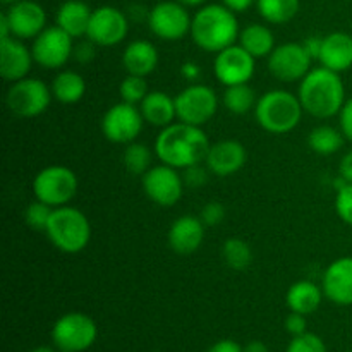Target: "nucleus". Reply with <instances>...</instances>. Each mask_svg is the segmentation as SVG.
Returning <instances> with one entry per match:
<instances>
[{
    "label": "nucleus",
    "mask_w": 352,
    "mask_h": 352,
    "mask_svg": "<svg viewBox=\"0 0 352 352\" xmlns=\"http://www.w3.org/2000/svg\"><path fill=\"white\" fill-rule=\"evenodd\" d=\"M210 146L212 144L201 127L179 120L160 131L155 141V155L162 164L184 170L205 162Z\"/></svg>",
    "instance_id": "f257e3e1"
},
{
    "label": "nucleus",
    "mask_w": 352,
    "mask_h": 352,
    "mask_svg": "<svg viewBox=\"0 0 352 352\" xmlns=\"http://www.w3.org/2000/svg\"><path fill=\"white\" fill-rule=\"evenodd\" d=\"M299 100L309 116L316 119H330L339 116L346 103V86L339 72L327 67H316L306 74L299 85Z\"/></svg>",
    "instance_id": "f03ea898"
},
{
    "label": "nucleus",
    "mask_w": 352,
    "mask_h": 352,
    "mask_svg": "<svg viewBox=\"0 0 352 352\" xmlns=\"http://www.w3.org/2000/svg\"><path fill=\"white\" fill-rule=\"evenodd\" d=\"M236 12L223 3H205L192 16L191 36L201 50L219 54L239 40Z\"/></svg>",
    "instance_id": "7ed1b4c3"
},
{
    "label": "nucleus",
    "mask_w": 352,
    "mask_h": 352,
    "mask_svg": "<svg viewBox=\"0 0 352 352\" xmlns=\"http://www.w3.org/2000/svg\"><path fill=\"white\" fill-rule=\"evenodd\" d=\"M302 105L298 95L287 89H270L254 107V117L261 129L272 134H287L299 126Z\"/></svg>",
    "instance_id": "20e7f679"
},
{
    "label": "nucleus",
    "mask_w": 352,
    "mask_h": 352,
    "mask_svg": "<svg viewBox=\"0 0 352 352\" xmlns=\"http://www.w3.org/2000/svg\"><path fill=\"white\" fill-rule=\"evenodd\" d=\"M48 241L58 251L67 254L81 253L91 239V226L81 210L74 206H58L52 212L45 229Z\"/></svg>",
    "instance_id": "39448f33"
},
{
    "label": "nucleus",
    "mask_w": 352,
    "mask_h": 352,
    "mask_svg": "<svg viewBox=\"0 0 352 352\" xmlns=\"http://www.w3.org/2000/svg\"><path fill=\"white\" fill-rule=\"evenodd\" d=\"M34 198L47 203L52 208L65 206L78 192V175L64 165H50L34 175Z\"/></svg>",
    "instance_id": "423d86ee"
},
{
    "label": "nucleus",
    "mask_w": 352,
    "mask_h": 352,
    "mask_svg": "<svg viewBox=\"0 0 352 352\" xmlns=\"http://www.w3.org/2000/svg\"><path fill=\"white\" fill-rule=\"evenodd\" d=\"M98 329L85 313L72 311L60 316L52 329V340L62 352H82L95 344Z\"/></svg>",
    "instance_id": "0eeeda50"
},
{
    "label": "nucleus",
    "mask_w": 352,
    "mask_h": 352,
    "mask_svg": "<svg viewBox=\"0 0 352 352\" xmlns=\"http://www.w3.org/2000/svg\"><path fill=\"white\" fill-rule=\"evenodd\" d=\"M52 96V88H48L41 79L24 78L12 82L7 91L6 103L14 116L30 119L47 112Z\"/></svg>",
    "instance_id": "6e6552de"
},
{
    "label": "nucleus",
    "mask_w": 352,
    "mask_h": 352,
    "mask_svg": "<svg viewBox=\"0 0 352 352\" xmlns=\"http://www.w3.org/2000/svg\"><path fill=\"white\" fill-rule=\"evenodd\" d=\"M177 119L189 126H205L213 119L219 109V96L215 89L206 85L188 86L175 96Z\"/></svg>",
    "instance_id": "1a4fd4ad"
},
{
    "label": "nucleus",
    "mask_w": 352,
    "mask_h": 352,
    "mask_svg": "<svg viewBox=\"0 0 352 352\" xmlns=\"http://www.w3.org/2000/svg\"><path fill=\"white\" fill-rule=\"evenodd\" d=\"M192 17L188 7L177 0H164L151 7L148 12V26L151 33L165 41L182 40L191 33Z\"/></svg>",
    "instance_id": "9d476101"
},
{
    "label": "nucleus",
    "mask_w": 352,
    "mask_h": 352,
    "mask_svg": "<svg viewBox=\"0 0 352 352\" xmlns=\"http://www.w3.org/2000/svg\"><path fill=\"white\" fill-rule=\"evenodd\" d=\"M143 124L144 119L140 107L119 102L103 113L102 133L112 143L129 144L140 136Z\"/></svg>",
    "instance_id": "9b49d317"
},
{
    "label": "nucleus",
    "mask_w": 352,
    "mask_h": 352,
    "mask_svg": "<svg viewBox=\"0 0 352 352\" xmlns=\"http://www.w3.org/2000/svg\"><path fill=\"white\" fill-rule=\"evenodd\" d=\"M74 38L65 33L62 28L48 26L33 40V58L43 69L64 67L74 52Z\"/></svg>",
    "instance_id": "f8f14e48"
},
{
    "label": "nucleus",
    "mask_w": 352,
    "mask_h": 352,
    "mask_svg": "<svg viewBox=\"0 0 352 352\" xmlns=\"http://www.w3.org/2000/svg\"><path fill=\"white\" fill-rule=\"evenodd\" d=\"M313 58L306 52L302 43H284L275 47L268 55V71L275 79L282 82L302 81L311 71Z\"/></svg>",
    "instance_id": "ddd939ff"
},
{
    "label": "nucleus",
    "mask_w": 352,
    "mask_h": 352,
    "mask_svg": "<svg viewBox=\"0 0 352 352\" xmlns=\"http://www.w3.org/2000/svg\"><path fill=\"white\" fill-rule=\"evenodd\" d=\"M129 33V19L120 9L102 6L93 9L86 38L98 47H116L122 43Z\"/></svg>",
    "instance_id": "4468645a"
},
{
    "label": "nucleus",
    "mask_w": 352,
    "mask_h": 352,
    "mask_svg": "<svg viewBox=\"0 0 352 352\" xmlns=\"http://www.w3.org/2000/svg\"><path fill=\"white\" fill-rule=\"evenodd\" d=\"M254 69H256V58L241 45H230L223 48L213 60V74L226 88L250 82L254 76Z\"/></svg>",
    "instance_id": "2eb2a0df"
},
{
    "label": "nucleus",
    "mask_w": 352,
    "mask_h": 352,
    "mask_svg": "<svg viewBox=\"0 0 352 352\" xmlns=\"http://www.w3.org/2000/svg\"><path fill=\"white\" fill-rule=\"evenodd\" d=\"M143 191L158 206H174L184 192V181L177 168L167 164L153 165L143 175Z\"/></svg>",
    "instance_id": "dca6fc26"
},
{
    "label": "nucleus",
    "mask_w": 352,
    "mask_h": 352,
    "mask_svg": "<svg viewBox=\"0 0 352 352\" xmlns=\"http://www.w3.org/2000/svg\"><path fill=\"white\" fill-rule=\"evenodd\" d=\"M10 33L19 40H34L47 28V12L34 0H19L6 10Z\"/></svg>",
    "instance_id": "f3484780"
},
{
    "label": "nucleus",
    "mask_w": 352,
    "mask_h": 352,
    "mask_svg": "<svg viewBox=\"0 0 352 352\" xmlns=\"http://www.w3.org/2000/svg\"><path fill=\"white\" fill-rule=\"evenodd\" d=\"M33 52L19 38L0 40V74L6 81L16 82L28 78L33 65Z\"/></svg>",
    "instance_id": "a211bd4d"
},
{
    "label": "nucleus",
    "mask_w": 352,
    "mask_h": 352,
    "mask_svg": "<svg viewBox=\"0 0 352 352\" xmlns=\"http://www.w3.org/2000/svg\"><path fill=\"white\" fill-rule=\"evenodd\" d=\"M322 289L325 298L336 305H352V256L337 258L327 267Z\"/></svg>",
    "instance_id": "6ab92c4d"
},
{
    "label": "nucleus",
    "mask_w": 352,
    "mask_h": 352,
    "mask_svg": "<svg viewBox=\"0 0 352 352\" xmlns=\"http://www.w3.org/2000/svg\"><path fill=\"white\" fill-rule=\"evenodd\" d=\"M246 148L236 140H223L212 144L206 155V167L219 177H229L236 174L246 164Z\"/></svg>",
    "instance_id": "aec40b11"
},
{
    "label": "nucleus",
    "mask_w": 352,
    "mask_h": 352,
    "mask_svg": "<svg viewBox=\"0 0 352 352\" xmlns=\"http://www.w3.org/2000/svg\"><path fill=\"white\" fill-rule=\"evenodd\" d=\"M205 227L199 217H179L168 229V246L177 254L195 253L205 239Z\"/></svg>",
    "instance_id": "412c9836"
},
{
    "label": "nucleus",
    "mask_w": 352,
    "mask_h": 352,
    "mask_svg": "<svg viewBox=\"0 0 352 352\" xmlns=\"http://www.w3.org/2000/svg\"><path fill=\"white\" fill-rule=\"evenodd\" d=\"M318 62L322 67L333 72L349 71L352 67V36L344 31H336L323 36Z\"/></svg>",
    "instance_id": "4be33fe9"
},
{
    "label": "nucleus",
    "mask_w": 352,
    "mask_h": 352,
    "mask_svg": "<svg viewBox=\"0 0 352 352\" xmlns=\"http://www.w3.org/2000/svg\"><path fill=\"white\" fill-rule=\"evenodd\" d=\"M122 65L127 74L146 78L158 65L157 47L148 40L131 41L122 54Z\"/></svg>",
    "instance_id": "5701e85b"
},
{
    "label": "nucleus",
    "mask_w": 352,
    "mask_h": 352,
    "mask_svg": "<svg viewBox=\"0 0 352 352\" xmlns=\"http://www.w3.org/2000/svg\"><path fill=\"white\" fill-rule=\"evenodd\" d=\"M93 9L82 0H65L57 10L55 23L72 38H82L88 33Z\"/></svg>",
    "instance_id": "b1692460"
},
{
    "label": "nucleus",
    "mask_w": 352,
    "mask_h": 352,
    "mask_svg": "<svg viewBox=\"0 0 352 352\" xmlns=\"http://www.w3.org/2000/svg\"><path fill=\"white\" fill-rule=\"evenodd\" d=\"M144 122L155 127H167L174 124L177 119V109H175V98L168 96L164 91H150L140 105Z\"/></svg>",
    "instance_id": "393cba45"
},
{
    "label": "nucleus",
    "mask_w": 352,
    "mask_h": 352,
    "mask_svg": "<svg viewBox=\"0 0 352 352\" xmlns=\"http://www.w3.org/2000/svg\"><path fill=\"white\" fill-rule=\"evenodd\" d=\"M323 289L311 280H298L289 287L285 302L289 309L301 315H311L320 308L323 301Z\"/></svg>",
    "instance_id": "a878e982"
},
{
    "label": "nucleus",
    "mask_w": 352,
    "mask_h": 352,
    "mask_svg": "<svg viewBox=\"0 0 352 352\" xmlns=\"http://www.w3.org/2000/svg\"><path fill=\"white\" fill-rule=\"evenodd\" d=\"M239 45L250 52L254 58L268 57L275 50V36L265 24L253 23L241 30Z\"/></svg>",
    "instance_id": "bb28decb"
},
{
    "label": "nucleus",
    "mask_w": 352,
    "mask_h": 352,
    "mask_svg": "<svg viewBox=\"0 0 352 352\" xmlns=\"http://www.w3.org/2000/svg\"><path fill=\"white\" fill-rule=\"evenodd\" d=\"M52 95L65 105L78 103L86 93V82L76 71H62L52 81Z\"/></svg>",
    "instance_id": "cd10ccee"
},
{
    "label": "nucleus",
    "mask_w": 352,
    "mask_h": 352,
    "mask_svg": "<svg viewBox=\"0 0 352 352\" xmlns=\"http://www.w3.org/2000/svg\"><path fill=\"white\" fill-rule=\"evenodd\" d=\"M344 133L340 127L332 126H318L309 133L308 144L315 153L318 155H333L344 146Z\"/></svg>",
    "instance_id": "c85d7f7f"
},
{
    "label": "nucleus",
    "mask_w": 352,
    "mask_h": 352,
    "mask_svg": "<svg viewBox=\"0 0 352 352\" xmlns=\"http://www.w3.org/2000/svg\"><path fill=\"white\" fill-rule=\"evenodd\" d=\"M258 14L270 24H285L299 12V0H256Z\"/></svg>",
    "instance_id": "c756f323"
},
{
    "label": "nucleus",
    "mask_w": 352,
    "mask_h": 352,
    "mask_svg": "<svg viewBox=\"0 0 352 352\" xmlns=\"http://www.w3.org/2000/svg\"><path fill=\"white\" fill-rule=\"evenodd\" d=\"M222 100L223 107L230 113H236V116H244L250 110H254V107L258 103L256 93H254V89L248 82H244V85L227 86Z\"/></svg>",
    "instance_id": "7c9ffc66"
},
{
    "label": "nucleus",
    "mask_w": 352,
    "mask_h": 352,
    "mask_svg": "<svg viewBox=\"0 0 352 352\" xmlns=\"http://www.w3.org/2000/svg\"><path fill=\"white\" fill-rule=\"evenodd\" d=\"M222 256L226 260L227 267L232 268L236 272L246 270L253 261V251H251L250 244L239 237H230L223 243Z\"/></svg>",
    "instance_id": "2f4dec72"
},
{
    "label": "nucleus",
    "mask_w": 352,
    "mask_h": 352,
    "mask_svg": "<svg viewBox=\"0 0 352 352\" xmlns=\"http://www.w3.org/2000/svg\"><path fill=\"white\" fill-rule=\"evenodd\" d=\"M151 150L144 143H129L122 153V162L126 170L131 175H141L143 177L153 165H151Z\"/></svg>",
    "instance_id": "473e14b6"
},
{
    "label": "nucleus",
    "mask_w": 352,
    "mask_h": 352,
    "mask_svg": "<svg viewBox=\"0 0 352 352\" xmlns=\"http://www.w3.org/2000/svg\"><path fill=\"white\" fill-rule=\"evenodd\" d=\"M148 93L150 89H148V82L143 76L127 74L119 86L120 100L131 103V105H141Z\"/></svg>",
    "instance_id": "72a5a7b5"
},
{
    "label": "nucleus",
    "mask_w": 352,
    "mask_h": 352,
    "mask_svg": "<svg viewBox=\"0 0 352 352\" xmlns=\"http://www.w3.org/2000/svg\"><path fill=\"white\" fill-rule=\"evenodd\" d=\"M52 212H54V208L50 205L40 201V199H34L24 210V222L33 230H45L48 226V220H50Z\"/></svg>",
    "instance_id": "f704fd0d"
},
{
    "label": "nucleus",
    "mask_w": 352,
    "mask_h": 352,
    "mask_svg": "<svg viewBox=\"0 0 352 352\" xmlns=\"http://www.w3.org/2000/svg\"><path fill=\"white\" fill-rule=\"evenodd\" d=\"M287 352H327V347L318 336L305 332L291 340Z\"/></svg>",
    "instance_id": "c9c22d12"
},
{
    "label": "nucleus",
    "mask_w": 352,
    "mask_h": 352,
    "mask_svg": "<svg viewBox=\"0 0 352 352\" xmlns=\"http://www.w3.org/2000/svg\"><path fill=\"white\" fill-rule=\"evenodd\" d=\"M336 212L342 222L352 226V184L346 182L342 188L337 189Z\"/></svg>",
    "instance_id": "e433bc0d"
},
{
    "label": "nucleus",
    "mask_w": 352,
    "mask_h": 352,
    "mask_svg": "<svg viewBox=\"0 0 352 352\" xmlns=\"http://www.w3.org/2000/svg\"><path fill=\"white\" fill-rule=\"evenodd\" d=\"M182 181L188 188L199 189L208 182V172L201 164L191 165V167L184 168V172H182Z\"/></svg>",
    "instance_id": "4c0bfd02"
},
{
    "label": "nucleus",
    "mask_w": 352,
    "mask_h": 352,
    "mask_svg": "<svg viewBox=\"0 0 352 352\" xmlns=\"http://www.w3.org/2000/svg\"><path fill=\"white\" fill-rule=\"evenodd\" d=\"M199 219H201V222L205 223L206 227L219 226V223L223 222V219H226V208H223L222 203L210 201L201 208Z\"/></svg>",
    "instance_id": "58836bf2"
},
{
    "label": "nucleus",
    "mask_w": 352,
    "mask_h": 352,
    "mask_svg": "<svg viewBox=\"0 0 352 352\" xmlns=\"http://www.w3.org/2000/svg\"><path fill=\"white\" fill-rule=\"evenodd\" d=\"M96 47L98 45L93 43L91 40H85V41H79L78 45H74V52H72V57L79 62V64L86 65V64H91L93 60L96 58Z\"/></svg>",
    "instance_id": "ea45409f"
},
{
    "label": "nucleus",
    "mask_w": 352,
    "mask_h": 352,
    "mask_svg": "<svg viewBox=\"0 0 352 352\" xmlns=\"http://www.w3.org/2000/svg\"><path fill=\"white\" fill-rule=\"evenodd\" d=\"M339 126L346 140L352 141V98L346 100L344 107L339 112Z\"/></svg>",
    "instance_id": "a19ab883"
},
{
    "label": "nucleus",
    "mask_w": 352,
    "mask_h": 352,
    "mask_svg": "<svg viewBox=\"0 0 352 352\" xmlns=\"http://www.w3.org/2000/svg\"><path fill=\"white\" fill-rule=\"evenodd\" d=\"M284 327H285V330H287V332L291 333L292 337L301 336V333L306 332V318H305V315H301V313H294V311H292L291 315H289L287 318H285Z\"/></svg>",
    "instance_id": "79ce46f5"
},
{
    "label": "nucleus",
    "mask_w": 352,
    "mask_h": 352,
    "mask_svg": "<svg viewBox=\"0 0 352 352\" xmlns=\"http://www.w3.org/2000/svg\"><path fill=\"white\" fill-rule=\"evenodd\" d=\"M322 43H323V38L320 36H308L305 41H302L306 52H308L309 57H311L313 60H318L320 52H322Z\"/></svg>",
    "instance_id": "37998d69"
},
{
    "label": "nucleus",
    "mask_w": 352,
    "mask_h": 352,
    "mask_svg": "<svg viewBox=\"0 0 352 352\" xmlns=\"http://www.w3.org/2000/svg\"><path fill=\"white\" fill-rule=\"evenodd\" d=\"M339 175L346 182L352 184V150L347 151L339 164Z\"/></svg>",
    "instance_id": "c03bdc74"
},
{
    "label": "nucleus",
    "mask_w": 352,
    "mask_h": 352,
    "mask_svg": "<svg viewBox=\"0 0 352 352\" xmlns=\"http://www.w3.org/2000/svg\"><path fill=\"white\" fill-rule=\"evenodd\" d=\"M206 352H244V347H241L239 344L234 342V340H219V342L213 344Z\"/></svg>",
    "instance_id": "a18cd8bd"
},
{
    "label": "nucleus",
    "mask_w": 352,
    "mask_h": 352,
    "mask_svg": "<svg viewBox=\"0 0 352 352\" xmlns=\"http://www.w3.org/2000/svg\"><path fill=\"white\" fill-rule=\"evenodd\" d=\"M222 3L226 7H229L232 12H244V10L250 9L251 6L256 3V0H222Z\"/></svg>",
    "instance_id": "49530a36"
},
{
    "label": "nucleus",
    "mask_w": 352,
    "mask_h": 352,
    "mask_svg": "<svg viewBox=\"0 0 352 352\" xmlns=\"http://www.w3.org/2000/svg\"><path fill=\"white\" fill-rule=\"evenodd\" d=\"M181 74L186 79H189V81H195V79H198L201 76V69H199V65L196 62H186L181 67Z\"/></svg>",
    "instance_id": "de8ad7c7"
},
{
    "label": "nucleus",
    "mask_w": 352,
    "mask_h": 352,
    "mask_svg": "<svg viewBox=\"0 0 352 352\" xmlns=\"http://www.w3.org/2000/svg\"><path fill=\"white\" fill-rule=\"evenodd\" d=\"M12 36V33H10V24L9 21H7V16L6 12L0 14V40H3V38H10Z\"/></svg>",
    "instance_id": "09e8293b"
},
{
    "label": "nucleus",
    "mask_w": 352,
    "mask_h": 352,
    "mask_svg": "<svg viewBox=\"0 0 352 352\" xmlns=\"http://www.w3.org/2000/svg\"><path fill=\"white\" fill-rule=\"evenodd\" d=\"M244 352H268V347L261 340H253L244 347Z\"/></svg>",
    "instance_id": "8fccbe9b"
},
{
    "label": "nucleus",
    "mask_w": 352,
    "mask_h": 352,
    "mask_svg": "<svg viewBox=\"0 0 352 352\" xmlns=\"http://www.w3.org/2000/svg\"><path fill=\"white\" fill-rule=\"evenodd\" d=\"M177 2L186 7H203L206 0H177Z\"/></svg>",
    "instance_id": "3c124183"
},
{
    "label": "nucleus",
    "mask_w": 352,
    "mask_h": 352,
    "mask_svg": "<svg viewBox=\"0 0 352 352\" xmlns=\"http://www.w3.org/2000/svg\"><path fill=\"white\" fill-rule=\"evenodd\" d=\"M31 352H55V351L52 349V347H45V346H41V347H36V349H33Z\"/></svg>",
    "instance_id": "603ef678"
},
{
    "label": "nucleus",
    "mask_w": 352,
    "mask_h": 352,
    "mask_svg": "<svg viewBox=\"0 0 352 352\" xmlns=\"http://www.w3.org/2000/svg\"><path fill=\"white\" fill-rule=\"evenodd\" d=\"M0 2H2L3 6H12V3L19 2V0H0Z\"/></svg>",
    "instance_id": "864d4df0"
}]
</instances>
